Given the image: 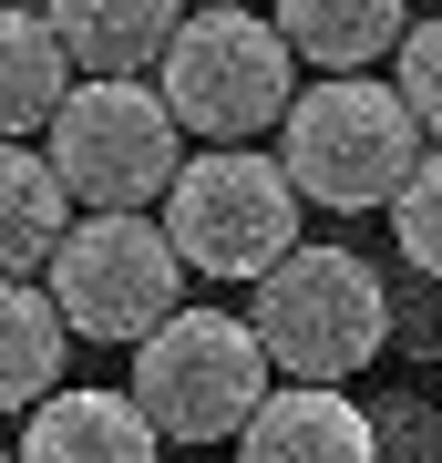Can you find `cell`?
Instances as JSON below:
<instances>
[{"label": "cell", "mask_w": 442, "mask_h": 463, "mask_svg": "<svg viewBox=\"0 0 442 463\" xmlns=\"http://www.w3.org/2000/svg\"><path fill=\"white\" fill-rule=\"evenodd\" d=\"M422 114L401 103V83H371V72H329V83H298V103L278 114V165L298 175V196L329 216H391L401 175L422 165Z\"/></svg>", "instance_id": "cell-1"}, {"label": "cell", "mask_w": 442, "mask_h": 463, "mask_svg": "<svg viewBox=\"0 0 442 463\" xmlns=\"http://www.w3.org/2000/svg\"><path fill=\"white\" fill-rule=\"evenodd\" d=\"M155 83L196 145H247L298 103V52L278 32V11H258V0H196L165 42Z\"/></svg>", "instance_id": "cell-2"}, {"label": "cell", "mask_w": 442, "mask_h": 463, "mask_svg": "<svg viewBox=\"0 0 442 463\" xmlns=\"http://www.w3.org/2000/svg\"><path fill=\"white\" fill-rule=\"evenodd\" d=\"M268 381H278V361H268L258 319H237V309H175L165 330L134 340V402L155 412L165 453L237 443L247 412L268 402Z\"/></svg>", "instance_id": "cell-3"}, {"label": "cell", "mask_w": 442, "mask_h": 463, "mask_svg": "<svg viewBox=\"0 0 442 463\" xmlns=\"http://www.w3.org/2000/svg\"><path fill=\"white\" fill-rule=\"evenodd\" d=\"M247 319H258L278 381H350L391 340V288L371 279L361 248H309L298 237L278 268L247 279Z\"/></svg>", "instance_id": "cell-4"}, {"label": "cell", "mask_w": 442, "mask_h": 463, "mask_svg": "<svg viewBox=\"0 0 442 463\" xmlns=\"http://www.w3.org/2000/svg\"><path fill=\"white\" fill-rule=\"evenodd\" d=\"M42 279L62 298L72 340H103V350H134L185 309V248L165 237L155 206H82Z\"/></svg>", "instance_id": "cell-5"}, {"label": "cell", "mask_w": 442, "mask_h": 463, "mask_svg": "<svg viewBox=\"0 0 442 463\" xmlns=\"http://www.w3.org/2000/svg\"><path fill=\"white\" fill-rule=\"evenodd\" d=\"M42 145L62 165L72 206H165V185L185 165V124L155 72H82L62 114L42 124Z\"/></svg>", "instance_id": "cell-6"}, {"label": "cell", "mask_w": 442, "mask_h": 463, "mask_svg": "<svg viewBox=\"0 0 442 463\" xmlns=\"http://www.w3.org/2000/svg\"><path fill=\"white\" fill-rule=\"evenodd\" d=\"M298 175L278 165V155L258 145H206L185 155L175 185H165V237L185 248V268L196 279H258V268H278L298 248Z\"/></svg>", "instance_id": "cell-7"}, {"label": "cell", "mask_w": 442, "mask_h": 463, "mask_svg": "<svg viewBox=\"0 0 442 463\" xmlns=\"http://www.w3.org/2000/svg\"><path fill=\"white\" fill-rule=\"evenodd\" d=\"M237 463H381V432L340 381H268L237 432Z\"/></svg>", "instance_id": "cell-8"}, {"label": "cell", "mask_w": 442, "mask_h": 463, "mask_svg": "<svg viewBox=\"0 0 442 463\" xmlns=\"http://www.w3.org/2000/svg\"><path fill=\"white\" fill-rule=\"evenodd\" d=\"M21 463H165L155 412L124 392H42L21 412Z\"/></svg>", "instance_id": "cell-9"}, {"label": "cell", "mask_w": 442, "mask_h": 463, "mask_svg": "<svg viewBox=\"0 0 442 463\" xmlns=\"http://www.w3.org/2000/svg\"><path fill=\"white\" fill-rule=\"evenodd\" d=\"M72 185L52 165V145L32 134H0V279H42L52 248L72 237Z\"/></svg>", "instance_id": "cell-10"}, {"label": "cell", "mask_w": 442, "mask_h": 463, "mask_svg": "<svg viewBox=\"0 0 442 463\" xmlns=\"http://www.w3.org/2000/svg\"><path fill=\"white\" fill-rule=\"evenodd\" d=\"M52 32H62L72 72H155L175 42L185 0H42Z\"/></svg>", "instance_id": "cell-11"}, {"label": "cell", "mask_w": 442, "mask_h": 463, "mask_svg": "<svg viewBox=\"0 0 442 463\" xmlns=\"http://www.w3.org/2000/svg\"><path fill=\"white\" fill-rule=\"evenodd\" d=\"M82 83L62 32H52L42 0H0V134H42L62 114V93Z\"/></svg>", "instance_id": "cell-12"}, {"label": "cell", "mask_w": 442, "mask_h": 463, "mask_svg": "<svg viewBox=\"0 0 442 463\" xmlns=\"http://www.w3.org/2000/svg\"><path fill=\"white\" fill-rule=\"evenodd\" d=\"M268 11H278L288 52L319 62V72H371L411 32V0H268Z\"/></svg>", "instance_id": "cell-13"}, {"label": "cell", "mask_w": 442, "mask_h": 463, "mask_svg": "<svg viewBox=\"0 0 442 463\" xmlns=\"http://www.w3.org/2000/svg\"><path fill=\"white\" fill-rule=\"evenodd\" d=\"M62 350L72 319L52 279H0V412H32L42 392H62Z\"/></svg>", "instance_id": "cell-14"}, {"label": "cell", "mask_w": 442, "mask_h": 463, "mask_svg": "<svg viewBox=\"0 0 442 463\" xmlns=\"http://www.w3.org/2000/svg\"><path fill=\"white\" fill-rule=\"evenodd\" d=\"M391 237H401V258L442 288V145H422V165L401 175V196H391Z\"/></svg>", "instance_id": "cell-15"}, {"label": "cell", "mask_w": 442, "mask_h": 463, "mask_svg": "<svg viewBox=\"0 0 442 463\" xmlns=\"http://www.w3.org/2000/svg\"><path fill=\"white\" fill-rule=\"evenodd\" d=\"M391 83H401V103H411V114H422V134L442 145V0H432L422 21H411V32H401V52H391Z\"/></svg>", "instance_id": "cell-16"}, {"label": "cell", "mask_w": 442, "mask_h": 463, "mask_svg": "<svg viewBox=\"0 0 442 463\" xmlns=\"http://www.w3.org/2000/svg\"><path fill=\"white\" fill-rule=\"evenodd\" d=\"M175 463H216V453H175Z\"/></svg>", "instance_id": "cell-17"}, {"label": "cell", "mask_w": 442, "mask_h": 463, "mask_svg": "<svg viewBox=\"0 0 442 463\" xmlns=\"http://www.w3.org/2000/svg\"><path fill=\"white\" fill-rule=\"evenodd\" d=\"M432 350H442V319H432Z\"/></svg>", "instance_id": "cell-18"}, {"label": "cell", "mask_w": 442, "mask_h": 463, "mask_svg": "<svg viewBox=\"0 0 442 463\" xmlns=\"http://www.w3.org/2000/svg\"><path fill=\"white\" fill-rule=\"evenodd\" d=\"M0 463H21V453H0Z\"/></svg>", "instance_id": "cell-19"}]
</instances>
